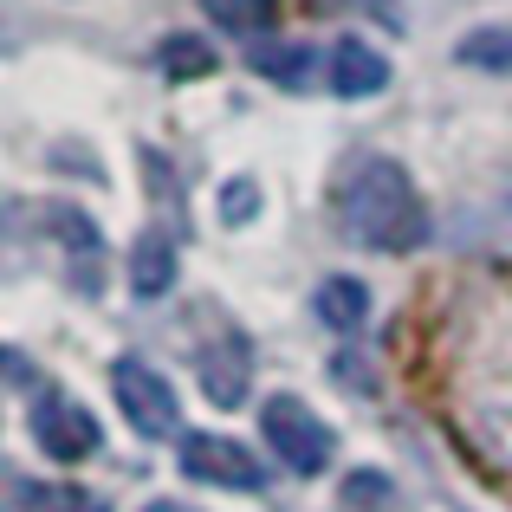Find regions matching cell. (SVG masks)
I'll use <instances>...</instances> for the list:
<instances>
[{"label": "cell", "mask_w": 512, "mask_h": 512, "mask_svg": "<svg viewBox=\"0 0 512 512\" xmlns=\"http://www.w3.org/2000/svg\"><path fill=\"white\" fill-rule=\"evenodd\" d=\"M344 234L357 247L376 253H402L422 240V195H415L409 169L389 163V156H370V163L350 169L344 182Z\"/></svg>", "instance_id": "cell-1"}, {"label": "cell", "mask_w": 512, "mask_h": 512, "mask_svg": "<svg viewBox=\"0 0 512 512\" xmlns=\"http://www.w3.org/2000/svg\"><path fill=\"white\" fill-rule=\"evenodd\" d=\"M260 435H266V448H273L279 461L292 467V474H325L331 454H338V435H331V422H318V415L305 409L299 396H266Z\"/></svg>", "instance_id": "cell-2"}, {"label": "cell", "mask_w": 512, "mask_h": 512, "mask_svg": "<svg viewBox=\"0 0 512 512\" xmlns=\"http://www.w3.org/2000/svg\"><path fill=\"white\" fill-rule=\"evenodd\" d=\"M111 396H117V409H124V422L137 428V435H150V441L175 435V422H182L169 376L150 370L143 357H117V363H111Z\"/></svg>", "instance_id": "cell-3"}, {"label": "cell", "mask_w": 512, "mask_h": 512, "mask_svg": "<svg viewBox=\"0 0 512 512\" xmlns=\"http://www.w3.org/2000/svg\"><path fill=\"white\" fill-rule=\"evenodd\" d=\"M182 474L201 487H227V493H260L266 474L240 441L227 435H182Z\"/></svg>", "instance_id": "cell-4"}, {"label": "cell", "mask_w": 512, "mask_h": 512, "mask_svg": "<svg viewBox=\"0 0 512 512\" xmlns=\"http://www.w3.org/2000/svg\"><path fill=\"white\" fill-rule=\"evenodd\" d=\"M33 441L52 454V461H85V454L98 448V422H91L78 402L46 396V402L33 409Z\"/></svg>", "instance_id": "cell-5"}, {"label": "cell", "mask_w": 512, "mask_h": 512, "mask_svg": "<svg viewBox=\"0 0 512 512\" xmlns=\"http://www.w3.org/2000/svg\"><path fill=\"white\" fill-rule=\"evenodd\" d=\"M247 338H221L201 350V389H208L214 409H234L240 396H247Z\"/></svg>", "instance_id": "cell-6"}, {"label": "cell", "mask_w": 512, "mask_h": 512, "mask_svg": "<svg viewBox=\"0 0 512 512\" xmlns=\"http://www.w3.org/2000/svg\"><path fill=\"white\" fill-rule=\"evenodd\" d=\"M383 85H389V59L376 46L344 39V46L331 52V91H338V98H376Z\"/></svg>", "instance_id": "cell-7"}, {"label": "cell", "mask_w": 512, "mask_h": 512, "mask_svg": "<svg viewBox=\"0 0 512 512\" xmlns=\"http://www.w3.org/2000/svg\"><path fill=\"white\" fill-rule=\"evenodd\" d=\"M169 286H175V240L143 234L137 253H130V292H137V299H163Z\"/></svg>", "instance_id": "cell-8"}, {"label": "cell", "mask_w": 512, "mask_h": 512, "mask_svg": "<svg viewBox=\"0 0 512 512\" xmlns=\"http://www.w3.org/2000/svg\"><path fill=\"white\" fill-rule=\"evenodd\" d=\"M312 305H318V318H325L331 331H357L363 318H370V292H363V279H325Z\"/></svg>", "instance_id": "cell-9"}, {"label": "cell", "mask_w": 512, "mask_h": 512, "mask_svg": "<svg viewBox=\"0 0 512 512\" xmlns=\"http://www.w3.org/2000/svg\"><path fill=\"white\" fill-rule=\"evenodd\" d=\"M454 59H461V65H480V72H506V78H512V20L467 33L461 46H454Z\"/></svg>", "instance_id": "cell-10"}, {"label": "cell", "mask_w": 512, "mask_h": 512, "mask_svg": "<svg viewBox=\"0 0 512 512\" xmlns=\"http://www.w3.org/2000/svg\"><path fill=\"white\" fill-rule=\"evenodd\" d=\"M253 72H266L286 91H305L312 85V52L305 46H253Z\"/></svg>", "instance_id": "cell-11"}, {"label": "cell", "mask_w": 512, "mask_h": 512, "mask_svg": "<svg viewBox=\"0 0 512 512\" xmlns=\"http://www.w3.org/2000/svg\"><path fill=\"white\" fill-rule=\"evenodd\" d=\"M156 65H163L169 78H208L214 72V46H208V39H195V33H175V39H163Z\"/></svg>", "instance_id": "cell-12"}, {"label": "cell", "mask_w": 512, "mask_h": 512, "mask_svg": "<svg viewBox=\"0 0 512 512\" xmlns=\"http://www.w3.org/2000/svg\"><path fill=\"white\" fill-rule=\"evenodd\" d=\"M214 20L234 26V33H260L266 20H273V0H208Z\"/></svg>", "instance_id": "cell-13"}, {"label": "cell", "mask_w": 512, "mask_h": 512, "mask_svg": "<svg viewBox=\"0 0 512 512\" xmlns=\"http://www.w3.org/2000/svg\"><path fill=\"white\" fill-rule=\"evenodd\" d=\"M26 512H104V500H91L78 487H39L26 493Z\"/></svg>", "instance_id": "cell-14"}, {"label": "cell", "mask_w": 512, "mask_h": 512, "mask_svg": "<svg viewBox=\"0 0 512 512\" xmlns=\"http://www.w3.org/2000/svg\"><path fill=\"white\" fill-rule=\"evenodd\" d=\"M253 208H260V188H253V182H227L221 188V214H227V221H253Z\"/></svg>", "instance_id": "cell-15"}, {"label": "cell", "mask_w": 512, "mask_h": 512, "mask_svg": "<svg viewBox=\"0 0 512 512\" xmlns=\"http://www.w3.org/2000/svg\"><path fill=\"white\" fill-rule=\"evenodd\" d=\"M143 512H182V506H169V500H156V506H143Z\"/></svg>", "instance_id": "cell-16"}]
</instances>
